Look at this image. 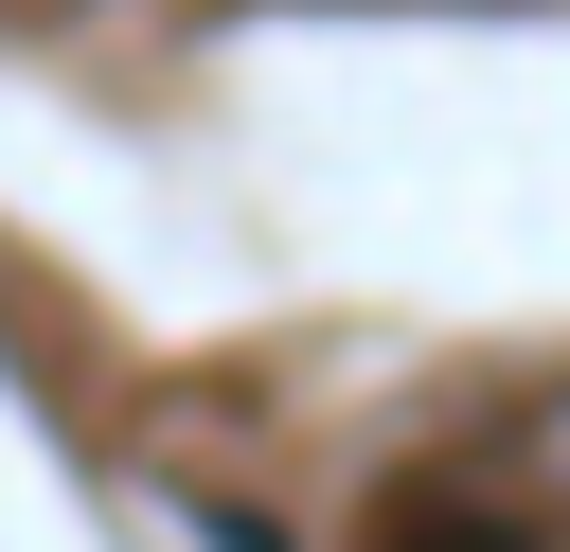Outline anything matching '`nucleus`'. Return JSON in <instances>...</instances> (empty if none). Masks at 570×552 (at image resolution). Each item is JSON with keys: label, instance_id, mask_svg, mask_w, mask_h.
<instances>
[{"label": "nucleus", "instance_id": "1", "mask_svg": "<svg viewBox=\"0 0 570 552\" xmlns=\"http://www.w3.org/2000/svg\"><path fill=\"white\" fill-rule=\"evenodd\" d=\"M374 552H552V534H534V516H499V499H463V481H445V499H392V516H374Z\"/></svg>", "mask_w": 570, "mask_h": 552}]
</instances>
